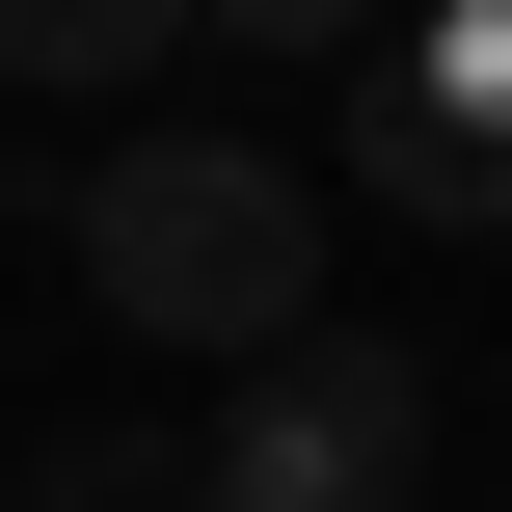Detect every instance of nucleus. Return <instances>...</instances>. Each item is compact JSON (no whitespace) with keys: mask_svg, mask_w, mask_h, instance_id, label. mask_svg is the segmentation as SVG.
I'll return each mask as SVG.
<instances>
[{"mask_svg":"<svg viewBox=\"0 0 512 512\" xmlns=\"http://www.w3.org/2000/svg\"><path fill=\"white\" fill-rule=\"evenodd\" d=\"M54 243H81V297L135 324V351H297L324 324V189L270 162V135H108L81 189H54Z\"/></svg>","mask_w":512,"mask_h":512,"instance_id":"1","label":"nucleus"},{"mask_svg":"<svg viewBox=\"0 0 512 512\" xmlns=\"http://www.w3.org/2000/svg\"><path fill=\"white\" fill-rule=\"evenodd\" d=\"M405 486H432V351H378V324L243 351L189 432V512H405Z\"/></svg>","mask_w":512,"mask_h":512,"instance_id":"2","label":"nucleus"},{"mask_svg":"<svg viewBox=\"0 0 512 512\" xmlns=\"http://www.w3.org/2000/svg\"><path fill=\"white\" fill-rule=\"evenodd\" d=\"M351 189L432 243L512 216V0H405V54H351Z\"/></svg>","mask_w":512,"mask_h":512,"instance_id":"3","label":"nucleus"},{"mask_svg":"<svg viewBox=\"0 0 512 512\" xmlns=\"http://www.w3.org/2000/svg\"><path fill=\"white\" fill-rule=\"evenodd\" d=\"M162 54H189V0H0V81H54V108L162 81Z\"/></svg>","mask_w":512,"mask_h":512,"instance_id":"4","label":"nucleus"},{"mask_svg":"<svg viewBox=\"0 0 512 512\" xmlns=\"http://www.w3.org/2000/svg\"><path fill=\"white\" fill-rule=\"evenodd\" d=\"M27 512H189V432H54Z\"/></svg>","mask_w":512,"mask_h":512,"instance_id":"5","label":"nucleus"},{"mask_svg":"<svg viewBox=\"0 0 512 512\" xmlns=\"http://www.w3.org/2000/svg\"><path fill=\"white\" fill-rule=\"evenodd\" d=\"M189 27H243V54H297V81H351V54H405V0H189Z\"/></svg>","mask_w":512,"mask_h":512,"instance_id":"6","label":"nucleus"}]
</instances>
